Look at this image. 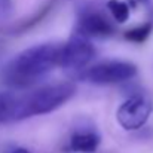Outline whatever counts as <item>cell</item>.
<instances>
[{
	"instance_id": "obj_1",
	"label": "cell",
	"mask_w": 153,
	"mask_h": 153,
	"mask_svg": "<svg viewBox=\"0 0 153 153\" xmlns=\"http://www.w3.org/2000/svg\"><path fill=\"white\" fill-rule=\"evenodd\" d=\"M58 46L42 43L12 56L0 70L1 82L13 89H25L39 83L58 65Z\"/></svg>"
},
{
	"instance_id": "obj_2",
	"label": "cell",
	"mask_w": 153,
	"mask_h": 153,
	"mask_svg": "<svg viewBox=\"0 0 153 153\" xmlns=\"http://www.w3.org/2000/svg\"><path fill=\"white\" fill-rule=\"evenodd\" d=\"M74 94L76 86L70 82L46 85L28 94H24L19 98V120L33 116L49 114L70 101Z\"/></svg>"
},
{
	"instance_id": "obj_3",
	"label": "cell",
	"mask_w": 153,
	"mask_h": 153,
	"mask_svg": "<svg viewBox=\"0 0 153 153\" xmlns=\"http://www.w3.org/2000/svg\"><path fill=\"white\" fill-rule=\"evenodd\" d=\"M137 73L138 68L134 62L111 59L86 67L79 77L92 85H116L134 79Z\"/></svg>"
},
{
	"instance_id": "obj_4",
	"label": "cell",
	"mask_w": 153,
	"mask_h": 153,
	"mask_svg": "<svg viewBox=\"0 0 153 153\" xmlns=\"http://www.w3.org/2000/svg\"><path fill=\"white\" fill-rule=\"evenodd\" d=\"M95 56V46L88 37L73 34L64 45L58 46V67L67 70H85Z\"/></svg>"
},
{
	"instance_id": "obj_5",
	"label": "cell",
	"mask_w": 153,
	"mask_h": 153,
	"mask_svg": "<svg viewBox=\"0 0 153 153\" xmlns=\"http://www.w3.org/2000/svg\"><path fill=\"white\" fill-rule=\"evenodd\" d=\"M153 110L152 100L144 94H135L126 98L117 107L116 120L125 131H137L143 128Z\"/></svg>"
},
{
	"instance_id": "obj_6",
	"label": "cell",
	"mask_w": 153,
	"mask_h": 153,
	"mask_svg": "<svg viewBox=\"0 0 153 153\" xmlns=\"http://www.w3.org/2000/svg\"><path fill=\"white\" fill-rule=\"evenodd\" d=\"M113 33H114V25L111 24L110 18L97 7L86 6L79 12L76 22V34H80L88 39L92 37L102 39L113 36Z\"/></svg>"
},
{
	"instance_id": "obj_7",
	"label": "cell",
	"mask_w": 153,
	"mask_h": 153,
	"mask_svg": "<svg viewBox=\"0 0 153 153\" xmlns=\"http://www.w3.org/2000/svg\"><path fill=\"white\" fill-rule=\"evenodd\" d=\"M100 143L101 137L95 129H77L70 135L67 149L73 153H95Z\"/></svg>"
},
{
	"instance_id": "obj_8",
	"label": "cell",
	"mask_w": 153,
	"mask_h": 153,
	"mask_svg": "<svg viewBox=\"0 0 153 153\" xmlns=\"http://www.w3.org/2000/svg\"><path fill=\"white\" fill-rule=\"evenodd\" d=\"M19 98L13 92H0V126L19 122Z\"/></svg>"
},
{
	"instance_id": "obj_9",
	"label": "cell",
	"mask_w": 153,
	"mask_h": 153,
	"mask_svg": "<svg viewBox=\"0 0 153 153\" xmlns=\"http://www.w3.org/2000/svg\"><path fill=\"white\" fill-rule=\"evenodd\" d=\"M105 7L111 16V19L117 24H123L129 19L131 15V7L126 1L123 0H108L105 3Z\"/></svg>"
},
{
	"instance_id": "obj_10",
	"label": "cell",
	"mask_w": 153,
	"mask_h": 153,
	"mask_svg": "<svg viewBox=\"0 0 153 153\" xmlns=\"http://www.w3.org/2000/svg\"><path fill=\"white\" fill-rule=\"evenodd\" d=\"M152 30H153L152 22H144V24H140V25H137V27L125 31L123 37L128 42H131V43H138L140 45V43H144L150 37Z\"/></svg>"
},
{
	"instance_id": "obj_11",
	"label": "cell",
	"mask_w": 153,
	"mask_h": 153,
	"mask_svg": "<svg viewBox=\"0 0 153 153\" xmlns=\"http://www.w3.org/2000/svg\"><path fill=\"white\" fill-rule=\"evenodd\" d=\"M13 1L12 0H0V18H6L12 13Z\"/></svg>"
},
{
	"instance_id": "obj_12",
	"label": "cell",
	"mask_w": 153,
	"mask_h": 153,
	"mask_svg": "<svg viewBox=\"0 0 153 153\" xmlns=\"http://www.w3.org/2000/svg\"><path fill=\"white\" fill-rule=\"evenodd\" d=\"M9 153H31L28 149H25V147H15V149H12Z\"/></svg>"
},
{
	"instance_id": "obj_13",
	"label": "cell",
	"mask_w": 153,
	"mask_h": 153,
	"mask_svg": "<svg viewBox=\"0 0 153 153\" xmlns=\"http://www.w3.org/2000/svg\"><path fill=\"white\" fill-rule=\"evenodd\" d=\"M141 1H146V0H141Z\"/></svg>"
}]
</instances>
